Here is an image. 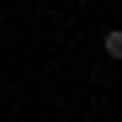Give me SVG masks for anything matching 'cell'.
Returning <instances> with one entry per match:
<instances>
[{
	"mask_svg": "<svg viewBox=\"0 0 122 122\" xmlns=\"http://www.w3.org/2000/svg\"><path fill=\"white\" fill-rule=\"evenodd\" d=\"M101 53H106V58H122V27H112L106 37H101Z\"/></svg>",
	"mask_w": 122,
	"mask_h": 122,
	"instance_id": "1",
	"label": "cell"
}]
</instances>
